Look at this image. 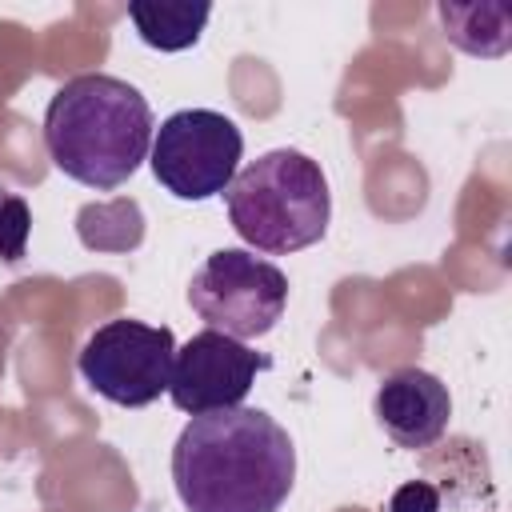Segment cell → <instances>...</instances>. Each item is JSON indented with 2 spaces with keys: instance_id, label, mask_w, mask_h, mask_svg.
<instances>
[{
  "instance_id": "3",
  "label": "cell",
  "mask_w": 512,
  "mask_h": 512,
  "mask_svg": "<svg viewBox=\"0 0 512 512\" xmlns=\"http://www.w3.org/2000/svg\"><path fill=\"white\" fill-rule=\"evenodd\" d=\"M224 208L244 244L268 256H288L316 244L332 220L324 168L296 152L272 148L248 160L224 188Z\"/></svg>"
},
{
  "instance_id": "11",
  "label": "cell",
  "mask_w": 512,
  "mask_h": 512,
  "mask_svg": "<svg viewBox=\"0 0 512 512\" xmlns=\"http://www.w3.org/2000/svg\"><path fill=\"white\" fill-rule=\"evenodd\" d=\"M388 512H440V488L428 480H408L392 492Z\"/></svg>"
},
{
  "instance_id": "1",
  "label": "cell",
  "mask_w": 512,
  "mask_h": 512,
  "mask_svg": "<svg viewBox=\"0 0 512 512\" xmlns=\"http://www.w3.org/2000/svg\"><path fill=\"white\" fill-rule=\"evenodd\" d=\"M172 484L184 512H280L296 484L292 436L248 404L192 416L172 448Z\"/></svg>"
},
{
  "instance_id": "9",
  "label": "cell",
  "mask_w": 512,
  "mask_h": 512,
  "mask_svg": "<svg viewBox=\"0 0 512 512\" xmlns=\"http://www.w3.org/2000/svg\"><path fill=\"white\" fill-rule=\"evenodd\" d=\"M208 16H212V4H192V0H132L128 4V20L136 36L156 52L192 48Z\"/></svg>"
},
{
  "instance_id": "5",
  "label": "cell",
  "mask_w": 512,
  "mask_h": 512,
  "mask_svg": "<svg viewBox=\"0 0 512 512\" xmlns=\"http://www.w3.org/2000/svg\"><path fill=\"white\" fill-rule=\"evenodd\" d=\"M244 136L232 116L212 108H180L156 132L148 148L152 176L176 200H212L224 196L240 172Z\"/></svg>"
},
{
  "instance_id": "6",
  "label": "cell",
  "mask_w": 512,
  "mask_h": 512,
  "mask_svg": "<svg viewBox=\"0 0 512 512\" xmlns=\"http://www.w3.org/2000/svg\"><path fill=\"white\" fill-rule=\"evenodd\" d=\"M172 356H176L172 328L120 316L100 324L84 340L76 368L96 396L120 408H144L160 400V392H168Z\"/></svg>"
},
{
  "instance_id": "7",
  "label": "cell",
  "mask_w": 512,
  "mask_h": 512,
  "mask_svg": "<svg viewBox=\"0 0 512 512\" xmlns=\"http://www.w3.org/2000/svg\"><path fill=\"white\" fill-rule=\"evenodd\" d=\"M264 368H268V356L252 352L236 336L204 328L184 348H176L172 376H168V396L188 416L240 408L244 396L256 384V372H264Z\"/></svg>"
},
{
  "instance_id": "4",
  "label": "cell",
  "mask_w": 512,
  "mask_h": 512,
  "mask_svg": "<svg viewBox=\"0 0 512 512\" xmlns=\"http://www.w3.org/2000/svg\"><path fill=\"white\" fill-rule=\"evenodd\" d=\"M188 304L208 328L256 340L280 324L288 308V276L248 248H216L192 272Z\"/></svg>"
},
{
  "instance_id": "2",
  "label": "cell",
  "mask_w": 512,
  "mask_h": 512,
  "mask_svg": "<svg viewBox=\"0 0 512 512\" xmlns=\"http://www.w3.org/2000/svg\"><path fill=\"white\" fill-rule=\"evenodd\" d=\"M152 108L144 92L108 72L64 80L44 108L48 160L84 188L112 192L136 176L152 148Z\"/></svg>"
},
{
  "instance_id": "10",
  "label": "cell",
  "mask_w": 512,
  "mask_h": 512,
  "mask_svg": "<svg viewBox=\"0 0 512 512\" xmlns=\"http://www.w3.org/2000/svg\"><path fill=\"white\" fill-rule=\"evenodd\" d=\"M28 228H32V216H28V204L12 192L0 188V260L16 264L24 256V244H28Z\"/></svg>"
},
{
  "instance_id": "8",
  "label": "cell",
  "mask_w": 512,
  "mask_h": 512,
  "mask_svg": "<svg viewBox=\"0 0 512 512\" xmlns=\"http://www.w3.org/2000/svg\"><path fill=\"white\" fill-rule=\"evenodd\" d=\"M376 420L388 432L392 444L420 452L432 448L452 420V396L448 384L424 368H396L376 388Z\"/></svg>"
}]
</instances>
